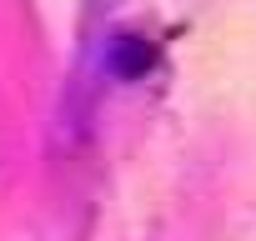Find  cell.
Segmentation results:
<instances>
[{"instance_id":"6da1fadb","label":"cell","mask_w":256,"mask_h":241,"mask_svg":"<svg viewBox=\"0 0 256 241\" xmlns=\"http://www.w3.org/2000/svg\"><path fill=\"white\" fill-rule=\"evenodd\" d=\"M146 66H151V46L141 36H120L116 40V70L120 76H141Z\"/></svg>"}]
</instances>
